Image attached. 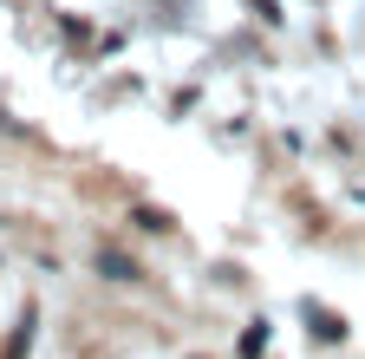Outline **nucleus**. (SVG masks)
Masks as SVG:
<instances>
[]
</instances>
